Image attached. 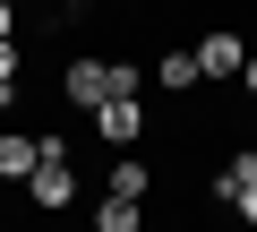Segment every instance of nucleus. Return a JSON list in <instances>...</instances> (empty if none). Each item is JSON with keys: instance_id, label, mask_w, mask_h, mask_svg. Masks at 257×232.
Listing matches in <instances>:
<instances>
[{"instance_id": "13", "label": "nucleus", "mask_w": 257, "mask_h": 232, "mask_svg": "<svg viewBox=\"0 0 257 232\" xmlns=\"http://www.w3.org/2000/svg\"><path fill=\"white\" fill-rule=\"evenodd\" d=\"M0 43H9V0H0Z\"/></svg>"}, {"instance_id": "4", "label": "nucleus", "mask_w": 257, "mask_h": 232, "mask_svg": "<svg viewBox=\"0 0 257 232\" xmlns=\"http://www.w3.org/2000/svg\"><path fill=\"white\" fill-rule=\"evenodd\" d=\"M240 60H248V43H240V35H206V43H197V78H231Z\"/></svg>"}, {"instance_id": "2", "label": "nucleus", "mask_w": 257, "mask_h": 232, "mask_svg": "<svg viewBox=\"0 0 257 232\" xmlns=\"http://www.w3.org/2000/svg\"><path fill=\"white\" fill-rule=\"evenodd\" d=\"M26 189H35V206H69V198H77V172H69L60 138H43V164L26 172Z\"/></svg>"}, {"instance_id": "12", "label": "nucleus", "mask_w": 257, "mask_h": 232, "mask_svg": "<svg viewBox=\"0 0 257 232\" xmlns=\"http://www.w3.org/2000/svg\"><path fill=\"white\" fill-rule=\"evenodd\" d=\"M240 86H248V95H257V60H240Z\"/></svg>"}, {"instance_id": "11", "label": "nucleus", "mask_w": 257, "mask_h": 232, "mask_svg": "<svg viewBox=\"0 0 257 232\" xmlns=\"http://www.w3.org/2000/svg\"><path fill=\"white\" fill-rule=\"evenodd\" d=\"M240 215H248V223H257V181H248V189H240Z\"/></svg>"}, {"instance_id": "5", "label": "nucleus", "mask_w": 257, "mask_h": 232, "mask_svg": "<svg viewBox=\"0 0 257 232\" xmlns=\"http://www.w3.org/2000/svg\"><path fill=\"white\" fill-rule=\"evenodd\" d=\"M43 164V138H0V181H26Z\"/></svg>"}, {"instance_id": "6", "label": "nucleus", "mask_w": 257, "mask_h": 232, "mask_svg": "<svg viewBox=\"0 0 257 232\" xmlns=\"http://www.w3.org/2000/svg\"><path fill=\"white\" fill-rule=\"evenodd\" d=\"M248 181H257V155H231V164L214 172V198H223V206H240V189H248Z\"/></svg>"}, {"instance_id": "10", "label": "nucleus", "mask_w": 257, "mask_h": 232, "mask_svg": "<svg viewBox=\"0 0 257 232\" xmlns=\"http://www.w3.org/2000/svg\"><path fill=\"white\" fill-rule=\"evenodd\" d=\"M0 86H18V43H0Z\"/></svg>"}, {"instance_id": "7", "label": "nucleus", "mask_w": 257, "mask_h": 232, "mask_svg": "<svg viewBox=\"0 0 257 232\" xmlns=\"http://www.w3.org/2000/svg\"><path fill=\"white\" fill-rule=\"evenodd\" d=\"M146 181H155V172H146L138 155H120V164H111V198H128V206L146 198Z\"/></svg>"}, {"instance_id": "3", "label": "nucleus", "mask_w": 257, "mask_h": 232, "mask_svg": "<svg viewBox=\"0 0 257 232\" xmlns=\"http://www.w3.org/2000/svg\"><path fill=\"white\" fill-rule=\"evenodd\" d=\"M138 129H146V112H138V95H111V103L94 112V138H111V146H128Z\"/></svg>"}, {"instance_id": "8", "label": "nucleus", "mask_w": 257, "mask_h": 232, "mask_svg": "<svg viewBox=\"0 0 257 232\" xmlns=\"http://www.w3.org/2000/svg\"><path fill=\"white\" fill-rule=\"evenodd\" d=\"M94 232H138V206H128V198H103L94 206Z\"/></svg>"}, {"instance_id": "1", "label": "nucleus", "mask_w": 257, "mask_h": 232, "mask_svg": "<svg viewBox=\"0 0 257 232\" xmlns=\"http://www.w3.org/2000/svg\"><path fill=\"white\" fill-rule=\"evenodd\" d=\"M138 78H146V69H128V60H77V69H69V103H77V112H103L111 95H138Z\"/></svg>"}, {"instance_id": "9", "label": "nucleus", "mask_w": 257, "mask_h": 232, "mask_svg": "<svg viewBox=\"0 0 257 232\" xmlns=\"http://www.w3.org/2000/svg\"><path fill=\"white\" fill-rule=\"evenodd\" d=\"M155 78H163V86H180V95H189V86H197V52H172V60H163V69H155Z\"/></svg>"}]
</instances>
